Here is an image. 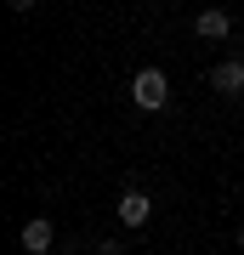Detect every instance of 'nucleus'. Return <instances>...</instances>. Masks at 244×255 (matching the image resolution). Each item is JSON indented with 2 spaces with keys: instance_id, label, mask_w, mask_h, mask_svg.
Returning a JSON list of instances; mask_svg holds the SVG:
<instances>
[{
  "instance_id": "20e7f679",
  "label": "nucleus",
  "mask_w": 244,
  "mask_h": 255,
  "mask_svg": "<svg viewBox=\"0 0 244 255\" xmlns=\"http://www.w3.org/2000/svg\"><path fill=\"white\" fill-rule=\"evenodd\" d=\"M17 244H23L28 255H45V250L57 244V227H51V221H45V216H34V221H23V233H17Z\"/></svg>"
},
{
  "instance_id": "f03ea898",
  "label": "nucleus",
  "mask_w": 244,
  "mask_h": 255,
  "mask_svg": "<svg viewBox=\"0 0 244 255\" xmlns=\"http://www.w3.org/2000/svg\"><path fill=\"white\" fill-rule=\"evenodd\" d=\"M210 91H222V97H244V57H222V63L210 68Z\"/></svg>"
},
{
  "instance_id": "0eeeda50",
  "label": "nucleus",
  "mask_w": 244,
  "mask_h": 255,
  "mask_svg": "<svg viewBox=\"0 0 244 255\" xmlns=\"http://www.w3.org/2000/svg\"><path fill=\"white\" fill-rule=\"evenodd\" d=\"M239 250H244V221H239Z\"/></svg>"
},
{
  "instance_id": "423d86ee",
  "label": "nucleus",
  "mask_w": 244,
  "mask_h": 255,
  "mask_svg": "<svg viewBox=\"0 0 244 255\" xmlns=\"http://www.w3.org/2000/svg\"><path fill=\"white\" fill-rule=\"evenodd\" d=\"M97 255H125V250H119L114 238H102V244H97Z\"/></svg>"
},
{
  "instance_id": "f257e3e1",
  "label": "nucleus",
  "mask_w": 244,
  "mask_h": 255,
  "mask_svg": "<svg viewBox=\"0 0 244 255\" xmlns=\"http://www.w3.org/2000/svg\"><path fill=\"white\" fill-rule=\"evenodd\" d=\"M131 97H136V108H165V102H171V80H165L159 68H142L131 80Z\"/></svg>"
},
{
  "instance_id": "7ed1b4c3",
  "label": "nucleus",
  "mask_w": 244,
  "mask_h": 255,
  "mask_svg": "<svg viewBox=\"0 0 244 255\" xmlns=\"http://www.w3.org/2000/svg\"><path fill=\"white\" fill-rule=\"evenodd\" d=\"M148 216H154V199H148L142 187L119 193V221H125V227H148Z\"/></svg>"
},
{
  "instance_id": "39448f33",
  "label": "nucleus",
  "mask_w": 244,
  "mask_h": 255,
  "mask_svg": "<svg viewBox=\"0 0 244 255\" xmlns=\"http://www.w3.org/2000/svg\"><path fill=\"white\" fill-rule=\"evenodd\" d=\"M193 34L199 40H227L233 34V17H227V11H199V17H193Z\"/></svg>"
}]
</instances>
